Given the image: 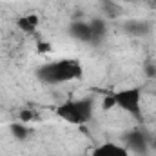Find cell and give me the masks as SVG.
Listing matches in <instances>:
<instances>
[{
    "mask_svg": "<svg viewBox=\"0 0 156 156\" xmlns=\"http://www.w3.org/2000/svg\"><path fill=\"white\" fill-rule=\"evenodd\" d=\"M9 133H11V136L15 138V140H26L27 136H29V127L24 123V122H13L11 125H9Z\"/></svg>",
    "mask_w": 156,
    "mask_h": 156,
    "instance_id": "10",
    "label": "cell"
},
{
    "mask_svg": "<svg viewBox=\"0 0 156 156\" xmlns=\"http://www.w3.org/2000/svg\"><path fill=\"white\" fill-rule=\"evenodd\" d=\"M93 100L91 98H78V100H67L56 107V116L71 125H82L87 123L93 118Z\"/></svg>",
    "mask_w": 156,
    "mask_h": 156,
    "instance_id": "2",
    "label": "cell"
},
{
    "mask_svg": "<svg viewBox=\"0 0 156 156\" xmlns=\"http://www.w3.org/2000/svg\"><path fill=\"white\" fill-rule=\"evenodd\" d=\"M35 118V113H31V111H22L20 113V122H29V120H33Z\"/></svg>",
    "mask_w": 156,
    "mask_h": 156,
    "instance_id": "12",
    "label": "cell"
},
{
    "mask_svg": "<svg viewBox=\"0 0 156 156\" xmlns=\"http://www.w3.org/2000/svg\"><path fill=\"white\" fill-rule=\"evenodd\" d=\"M102 107H104L105 111H109V109H115V107H116L115 96H113V94H109V96H104V100H102Z\"/></svg>",
    "mask_w": 156,
    "mask_h": 156,
    "instance_id": "11",
    "label": "cell"
},
{
    "mask_svg": "<svg viewBox=\"0 0 156 156\" xmlns=\"http://www.w3.org/2000/svg\"><path fill=\"white\" fill-rule=\"evenodd\" d=\"M123 29L129 33V35H134V37H144V35H147L149 33V24L147 22H142V20H129L125 26H123Z\"/></svg>",
    "mask_w": 156,
    "mask_h": 156,
    "instance_id": "8",
    "label": "cell"
},
{
    "mask_svg": "<svg viewBox=\"0 0 156 156\" xmlns=\"http://www.w3.org/2000/svg\"><path fill=\"white\" fill-rule=\"evenodd\" d=\"M69 35L78 42L83 44H93V33H91V24L89 22H82V20H75L69 26Z\"/></svg>",
    "mask_w": 156,
    "mask_h": 156,
    "instance_id": "6",
    "label": "cell"
},
{
    "mask_svg": "<svg viewBox=\"0 0 156 156\" xmlns=\"http://www.w3.org/2000/svg\"><path fill=\"white\" fill-rule=\"evenodd\" d=\"M83 75L82 64L75 58H64V60H55L51 64H44L37 69V78L42 83L49 85H60L71 80H80Z\"/></svg>",
    "mask_w": 156,
    "mask_h": 156,
    "instance_id": "1",
    "label": "cell"
},
{
    "mask_svg": "<svg viewBox=\"0 0 156 156\" xmlns=\"http://www.w3.org/2000/svg\"><path fill=\"white\" fill-rule=\"evenodd\" d=\"M116 107L125 111L127 115L134 116L138 122L144 120L142 115V89L140 87H123L116 93H113Z\"/></svg>",
    "mask_w": 156,
    "mask_h": 156,
    "instance_id": "3",
    "label": "cell"
},
{
    "mask_svg": "<svg viewBox=\"0 0 156 156\" xmlns=\"http://www.w3.org/2000/svg\"><path fill=\"white\" fill-rule=\"evenodd\" d=\"M125 147L131 151V153H136L138 156H144L149 149V140H147V134H144L142 131H131L127 133L125 136Z\"/></svg>",
    "mask_w": 156,
    "mask_h": 156,
    "instance_id": "4",
    "label": "cell"
},
{
    "mask_svg": "<svg viewBox=\"0 0 156 156\" xmlns=\"http://www.w3.org/2000/svg\"><path fill=\"white\" fill-rule=\"evenodd\" d=\"M40 20L37 15H22L18 20H16V27L22 31V33H27V35H33L35 31H37V27H38Z\"/></svg>",
    "mask_w": 156,
    "mask_h": 156,
    "instance_id": "7",
    "label": "cell"
},
{
    "mask_svg": "<svg viewBox=\"0 0 156 156\" xmlns=\"http://www.w3.org/2000/svg\"><path fill=\"white\" fill-rule=\"evenodd\" d=\"M38 51H40V53L51 51V44H38Z\"/></svg>",
    "mask_w": 156,
    "mask_h": 156,
    "instance_id": "13",
    "label": "cell"
},
{
    "mask_svg": "<svg viewBox=\"0 0 156 156\" xmlns=\"http://www.w3.org/2000/svg\"><path fill=\"white\" fill-rule=\"evenodd\" d=\"M91 156H131V151L116 142H104L93 149Z\"/></svg>",
    "mask_w": 156,
    "mask_h": 156,
    "instance_id": "5",
    "label": "cell"
},
{
    "mask_svg": "<svg viewBox=\"0 0 156 156\" xmlns=\"http://www.w3.org/2000/svg\"><path fill=\"white\" fill-rule=\"evenodd\" d=\"M89 24H91V33H93V44H96V42H100V40L104 38L105 33H107L105 22L100 20V18H94V20H91Z\"/></svg>",
    "mask_w": 156,
    "mask_h": 156,
    "instance_id": "9",
    "label": "cell"
},
{
    "mask_svg": "<svg viewBox=\"0 0 156 156\" xmlns=\"http://www.w3.org/2000/svg\"><path fill=\"white\" fill-rule=\"evenodd\" d=\"M123 2H133V0H123Z\"/></svg>",
    "mask_w": 156,
    "mask_h": 156,
    "instance_id": "14",
    "label": "cell"
}]
</instances>
